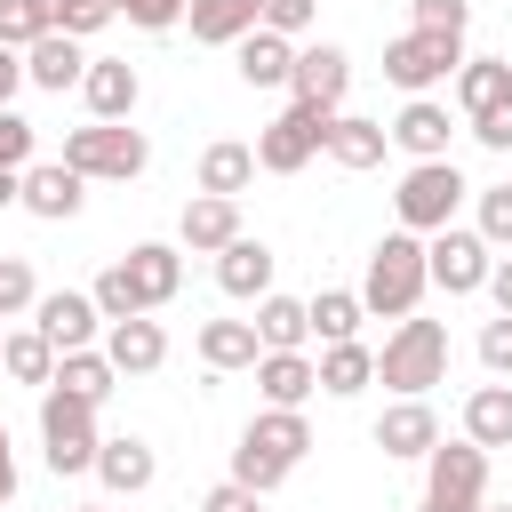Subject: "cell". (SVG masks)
Masks as SVG:
<instances>
[{"instance_id":"cell-9","label":"cell","mask_w":512,"mask_h":512,"mask_svg":"<svg viewBox=\"0 0 512 512\" xmlns=\"http://www.w3.org/2000/svg\"><path fill=\"white\" fill-rule=\"evenodd\" d=\"M424 496L432 504H456V512H480L488 504V448L480 440H440L424 456Z\"/></svg>"},{"instance_id":"cell-10","label":"cell","mask_w":512,"mask_h":512,"mask_svg":"<svg viewBox=\"0 0 512 512\" xmlns=\"http://www.w3.org/2000/svg\"><path fill=\"white\" fill-rule=\"evenodd\" d=\"M344 88H352V56H344L336 40H320V48H296V72H288V96H296V104L344 112Z\"/></svg>"},{"instance_id":"cell-29","label":"cell","mask_w":512,"mask_h":512,"mask_svg":"<svg viewBox=\"0 0 512 512\" xmlns=\"http://www.w3.org/2000/svg\"><path fill=\"white\" fill-rule=\"evenodd\" d=\"M0 376L48 392V384H56V344H48L40 328H8V344H0Z\"/></svg>"},{"instance_id":"cell-6","label":"cell","mask_w":512,"mask_h":512,"mask_svg":"<svg viewBox=\"0 0 512 512\" xmlns=\"http://www.w3.org/2000/svg\"><path fill=\"white\" fill-rule=\"evenodd\" d=\"M464 176H456V160H408V176H400V192H392V208H400V224L408 232H440V224H456V208H464Z\"/></svg>"},{"instance_id":"cell-4","label":"cell","mask_w":512,"mask_h":512,"mask_svg":"<svg viewBox=\"0 0 512 512\" xmlns=\"http://www.w3.org/2000/svg\"><path fill=\"white\" fill-rule=\"evenodd\" d=\"M40 448H48V472H96V448H104L96 400L48 384V392H40Z\"/></svg>"},{"instance_id":"cell-8","label":"cell","mask_w":512,"mask_h":512,"mask_svg":"<svg viewBox=\"0 0 512 512\" xmlns=\"http://www.w3.org/2000/svg\"><path fill=\"white\" fill-rule=\"evenodd\" d=\"M424 264H432V288H448V296H480L488 272H496V248L480 240V224H472V232H464V224H440V232L424 240Z\"/></svg>"},{"instance_id":"cell-38","label":"cell","mask_w":512,"mask_h":512,"mask_svg":"<svg viewBox=\"0 0 512 512\" xmlns=\"http://www.w3.org/2000/svg\"><path fill=\"white\" fill-rule=\"evenodd\" d=\"M32 304H40L32 264H24V256H0V320H16V312H32Z\"/></svg>"},{"instance_id":"cell-53","label":"cell","mask_w":512,"mask_h":512,"mask_svg":"<svg viewBox=\"0 0 512 512\" xmlns=\"http://www.w3.org/2000/svg\"><path fill=\"white\" fill-rule=\"evenodd\" d=\"M480 512H512V504H480Z\"/></svg>"},{"instance_id":"cell-5","label":"cell","mask_w":512,"mask_h":512,"mask_svg":"<svg viewBox=\"0 0 512 512\" xmlns=\"http://www.w3.org/2000/svg\"><path fill=\"white\" fill-rule=\"evenodd\" d=\"M456 64H464V32H424V24H408L400 40H384V80L408 88V96H432L440 80H456Z\"/></svg>"},{"instance_id":"cell-40","label":"cell","mask_w":512,"mask_h":512,"mask_svg":"<svg viewBox=\"0 0 512 512\" xmlns=\"http://www.w3.org/2000/svg\"><path fill=\"white\" fill-rule=\"evenodd\" d=\"M480 240L488 248H512V184H488L480 192Z\"/></svg>"},{"instance_id":"cell-37","label":"cell","mask_w":512,"mask_h":512,"mask_svg":"<svg viewBox=\"0 0 512 512\" xmlns=\"http://www.w3.org/2000/svg\"><path fill=\"white\" fill-rule=\"evenodd\" d=\"M40 32H56V0H0V48H32Z\"/></svg>"},{"instance_id":"cell-27","label":"cell","mask_w":512,"mask_h":512,"mask_svg":"<svg viewBox=\"0 0 512 512\" xmlns=\"http://www.w3.org/2000/svg\"><path fill=\"white\" fill-rule=\"evenodd\" d=\"M504 96H512V64H504V56H464V64H456V112H464V120L496 112Z\"/></svg>"},{"instance_id":"cell-28","label":"cell","mask_w":512,"mask_h":512,"mask_svg":"<svg viewBox=\"0 0 512 512\" xmlns=\"http://www.w3.org/2000/svg\"><path fill=\"white\" fill-rule=\"evenodd\" d=\"M128 272H136V288H144V304L160 312L176 288H184V248H168V240H136L128 248Z\"/></svg>"},{"instance_id":"cell-3","label":"cell","mask_w":512,"mask_h":512,"mask_svg":"<svg viewBox=\"0 0 512 512\" xmlns=\"http://www.w3.org/2000/svg\"><path fill=\"white\" fill-rule=\"evenodd\" d=\"M64 168H80L88 184H128V176L152 168V144H144V128H128V120H88V128L64 136Z\"/></svg>"},{"instance_id":"cell-43","label":"cell","mask_w":512,"mask_h":512,"mask_svg":"<svg viewBox=\"0 0 512 512\" xmlns=\"http://www.w3.org/2000/svg\"><path fill=\"white\" fill-rule=\"evenodd\" d=\"M480 368H488V376H512V312H496V320L480 328Z\"/></svg>"},{"instance_id":"cell-33","label":"cell","mask_w":512,"mask_h":512,"mask_svg":"<svg viewBox=\"0 0 512 512\" xmlns=\"http://www.w3.org/2000/svg\"><path fill=\"white\" fill-rule=\"evenodd\" d=\"M464 440H480V448H512V384H504V376L480 384V392L464 400Z\"/></svg>"},{"instance_id":"cell-31","label":"cell","mask_w":512,"mask_h":512,"mask_svg":"<svg viewBox=\"0 0 512 512\" xmlns=\"http://www.w3.org/2000/svg\"><path fill=\"white\" fill-rule=\"evenodd\" d=\"M256 336H264V352H304V344H312V304H296V296H256Z\"/></svg>"},{"instance_id":"cell-19","label":"cell","mask_w":512,"mask_h":512,"mask_svg":"<svg viewBox=\"0 0 512 512\" xmlns=\"http://www.w3.org/2000/svg\"><path fill=\"white\" fill-rule=\"evenodd\" d=\"M80 96H88V120H128L136 96H144V80H136V64H120V56H88Z\"/></svg>"},{"instance_id":"cell-51","label":"cell","mask_w":512,"mask_h":512,"mask_svg":"<svg viewBox=\"0 0 512 512\" xmlns=\"http://www.w3.org/2000/svg\"><path fill=\"white\" fill-rule=\"evenodd\" d=\"M416 512H456V504H432V496H424V504H416Z\"/></svg>"},{"instance_id":"cell-41","label":"cell","mask_w":512,"mask_h":512,"mask_svg":"<svg viewBox=\"0 0 512 512\" xmlns=\"http://www.w3.org/2000/svg\"><path fill=\"white\" fill-rule=\"evenodd\" d=\"M32 144H40V128L8 104V112H0V168H32Z\"/></svg>"},{"instance_id":"cell-34","label":"cell","mask_w":512,"mask_h":512,"mask_svg":"<svg viewBox=\"0 0 512 512\" xmlns=\"http://www.w3.org/2000/svg\"><path fill=\"white\" fill-rule=\"evenodd\" d=\"M248 184H256V144H232V136H224V144H208V152H200V192L240 200Z\"/></svg>"},{"instance_id":"cell-50","label":"cell","mask_w":512,"mask_h":512,"mask_svg":"<svg viewBox=\"0 0 512 512\" xmlns=\"http://www.w3.org/2000/svg\"><path fill=\"white\" fill-rule=\"evenodd\" d=\"M16 496V456H8V440H0V504Z\"/></svg>"},{"instance_id":"cell-2","label":"cell","mask_w":512,"mask_h":512,"mask_svg":"<svg viewBox=\"0 0 512 512\" xmlns=\"http://www.w3.org/2000/svg\"><path fill=\"white\" fill-rule=\"evenodd\" d=\"M440 376H448V328L408 312V320L384 336V352H376V384H392L400 400H416V392H432Z\"/></svg>"},{"instance_id":"cell-12","label":"cell","mask_w":512,"mask_h":512,"mask_svg":"<svg viewBox=\"0 0 512 512\" xmlns=\"http://www.w3.org/2000/svg\"><path fill=\"white\" fill-rule=\"evenodd\" d=\"M80 200H88V176H80V168H64V160H32V168H24V208H32L40 224H72Z\"/></svg>"},{"instance_id":"cell-55","label":"cell","mask_w":512,"mask_h":512,"mask_svg":"<svg viewBox=\"0 0 512 512\" xmlns=\"http://www.w3.org/2000/svg\"><path fill=\"white\" fill-rule=\"evenodd\" d=\"M0 344H8V328H0Z\"/></svg>"},{"instance_id":"cell-39","label":"cell","mask_w":512,"mask_h":512,"mask_svg":"<svg viewBox=\"0 0 512 512\" xmlns=\"http://www.w3.org/2000/svg\"><path fill=\"white\" fill-rule=\"evenodd\" d=\"M120 8L112 0H56V32H72V40H88V32H104Z\"/></svg>"},{"instance_id":"cell-26","label":"cell","mask_w":512,"mask_h":512,"mask_svg":"<svg viewBox=\"0 0 512 512\" xmlns=\"http://www.w3.org/2000/svg\"><path fill=\"white\" fill-rule=\"evenodd\" d=\"M200 360H208L216 376H232V368H256V360H264V336H256V320H200Z\"/></svg>"},{"instance_id":"cell-13","label":"cell","mask_w":512,"mask_h":512,"mask_svg":"<svg viewBox=\"0 0 512 512\" xmlns=\"http://www.w3.org/2000/svg\"><path fill=\"white\" fill-rule=\"evenodd\" d=\"M176 240H184L192 256H224V248L240 240V200H224V192H200V200H184V216H176Z\"/></svg>"},{"instance_id":"cell-15","label":"cell","mask_w":512,"mask_h":512,"mask_svg":"<svg viewBox=\"0 0 512 512\" xmlns=\"http://www.w3.org/2000/svg\"><path fill=\"white\" fill-rule=\"evenodd\" d=\"M24 80H32V88H48V96H64V88H80V80H88V48H80L72 32H40V40L24 48Z\"/></svg>"},{"instance_id":"cell-17","label":"cell","mask_w":512,"mask_h":512,"mask_svg":"<svg viewBox=\"0 0 512 512\" xmlns=\"http://www.w3.org/2000/svg\"><path fill=\"white\" fill-rule=\"evenodd\" d=\"M104 352H112L120 376H152V368L168 360V328H160L152 312H136V320H104Z\"/></svg>"},{"instance_id":"cell-21","label":"cell","mask_w":512,"mask_h":512,"mask_svg":"<svg viewBox=\"0 0 512 512\" xmlns=\"http://www.w3.org/2000/svg\"><path fill=\"white\" fill-rule=\"evenodd\" d=\"M184 24H192L200 48H240V40L264 24V0H192Z\"/></svg>"},{"instance_id":"cell-14","label":"cell","mask_w":512,"mask_h":512,"mask_svg":"<svg viewBox=\"0 0 512 512\" xmlns=\"http://www.w3.org/2000/svg\"><path fill=\"white\" fill-rule=\"evenodd\" d=\"M368 440H376L384 456H432V448H440V416H432V400L416 392V400H392Z\"/></svg>"},{"instance_id":"cell-45","label":"cell","mask_w":512,"mask_h":512,"mask_svg":"<svg viewBox=\"0 0 512 512\" xmlns=\"http://www.w3.org/2000/svg\"><path fill=\"white\" fill-rule=\"evenodd\" d=\"M416 24L424 32H464L472 24V0H416Z\"/></svg>"},{"instance_id":"cell-52","label":"cell","mask_w":512,"mask_h":512,"mask_svg":"<svg viewBox=\"0 0 512 512\" xmlns=\"http://www.w3.org/2000/svg\"><path fill=\"white\" fill-rule=\"evenodd\" d=\"M72 512H112V504H72Z\"/></svg>"},{"instance_id":"cell-20","label":"cell","mask_w":512,"mask_h":512,"mask_svg":"<svg viewBox=\"0 0 512 512\" xmlns=\"http://www.w3.org/2000/svg\"><path fill=\"white\" fill-rule=\"evenodd\" d=\"M256 392H264V408H304L320 392V360L312 352H264L256 360Z\"/></svg>"},{"instance_id":"cell-11","label":"cell","mask_w":512,"mask_h":512,"mask_svg":"<svg viewBox=\"0 0 512 512\" xmlns=\"http://www.w3.org/2000/svg\"><path fill=\"white\" fill-rule=\"evenodd\" d=\"M32 328H40L56 352H80V344H96V336H104V312H96V296H88V288H56V296H40V304H32Z\"/></svg>"},{"instance_id":"cell-36","label":"cell","mask_w":512,"mask_h":512,"mask_svg":"<svg viewBox=\"0 0 512 512\" xmlns=\"http://www.w3.org/2000/svg\"><path fill=\"white\" fill-rule=\"evenodd\" d=\"M88 296H96V312H104V320H136V312H152V304H144V288H136V272H128V256H120V264H104Z\"/></svg>"},{"instance_id":"cell-46","label":"cell","mask_w":512,"mask_h":512,"mask_svg":"<svg viewBox=\"0 0 512 512\" xmlns=\"http://www.w3.org/2000/svg\"><path fill=\"white\" fill-rule=\"evenodd\" d=\"M200 512H264V496H256L248 480H216V488L200 496Z\"/></svg>"},{"instance_id":"cell-23","label":"cell","mask_w":512,"mask_h":512,"mask_svg":"<svg viewBox=\"0 0 512 512\" xmlns=\"http://www.w3.org/2000/svg\"><path fill=\"white\" fill-rule=\"evenodd\" d=\"M384 152H392V128L384 120H360V112H336L328 120V160L336 168L360 176V168H384Z\"/></svg>"},{"instance_id":"cell-54","label":"cell","mask_w":512,"mask_h":512,"mask_svg":"<svg viewBox=\"0 0 512 512\" xmlns=\"http://www.w3.org/2000/svg\"><path fill=\"white\" fill-rule=\"evenodd\" d=\"M0 440H8V416H0Z\"/></svg>"},{"instance_id":"cell-7","label":"cell","mask_w":512,"mask_h":512,"mask_svg":"<svg viewBox=\"0 0 512 512\" xmlns=\"http://www.w3.org/2000/svg\"><path fill=\"white\" fill-rule=\"evenodd\" d=\"M328 120H336V112H320V104H288L280 120H264V136H256V168H264V176H296V168H312V160L328 152Z\"/></svg>"},{"instance_id":"cell-32","label":"cell","mask_w":512,"mask_h":512,"mask_svg":"<svg viewBox=\"0 0 512 512\" xmlns=\"http://www.w3.org/2000/svg\"><path fill=\"white\" fill-rule=\"evenodd\" d=\"M56 384L104 408V400H112V384H120V368H112V352H104V344H80V352H56Z\"/></svg>"},{"instance_id":"cell-18","label":"cell","mask_w":512,"mask_h":512,"mask_svg":"<svg viewBox=\"0 0 512 512\" xmlns=\"http://www.w3.org/2000/svg\"><path fill=\"white\" fill-rule=\"evenodd\" d=\"M96 480H104L112 496H144V488L160 480V456H152V440H136V432H112V440L96 448Z\"/></svg>"},{"instance_id":"cell-24","label":"cell","mask_w":512,"mask_h":512,"mask_svg":"<svg viewBox=\"0 0 512 512\" xmlns=\"http://www.w3.org/2000/svg\"><path fill=\"white\" fill-rule=\"evenodd\" d=\"M272 264H280V256H272L264 240H248V232H240V240L216 256V288H224V296H240V304H256V296H272Z\"/></svg>"},{"instance_id":"cell-44","label":"cell","mask_w":512,"mask_h":512,"mask_svg":"<svg viewBox=\"0 0 512 512\" xmlns=\"http://www.w3.org/2000/svg\"><path fill=\"white\" fill-rule=\"evenodd\" d=\"M312 16H320V0H264V24H272V32H288V40H304V32H312Z\"/></svg>"},{"instance_id":"cell-35","label":"cell","mask_w":512,"mask_h":512,"mask_svg":"<svg viewBox=\"0 0 512 512\" xmlns=\"http://www.w3.org/2000/svg\"><path fill=\"white\" fill-rule=\"evenodd\" d=\"M360 320H368L360 288H320V296H312V336H320V344H344V336H360Z\"/></svg>"},{"instance_id":"cell-1","label":"cell","mask_w":512,"mask_h":512,"mask_svg":"<svg viewBox=\"0 0 512 512\" xmlns=\"http://www.w3.org/2000/svg\"><path fill=\"white\" fill-rule=\"evenodd\" d=\"M424 288H432V264H424V232H384L376 240V256H368V280H360V304L376 312V320H408L416 304H424Z\"/></svg>"},{"instance_id":"cell-47","label":"cell","mask_w":512,"mask_h":512,"mask_svg":"<svg viewBox=\"0 0 512 512\" xmlns=\"http://www.w3.org/2000/svg\"><path fill=\"white\" fill-rule=\"evenodd\" d=\"M472 136H480L488 152H512V96H504L496 112H480V120H472Z\"/></svg>"},{"instance_id":"cell-30","label":"cell","mask_w":512,"mask_h":512,"mask_svg":"<svg viewBox=\"0 0 512 512\" xmlns=\"http://www.w3.org/2000/svg\"><path fill=\"white\" fill-rule=\"evenodd\" d=\"M368 384H376V352H368L360 336L320 344V392H328V400H352V392H368Z\"/></svg>"},{"instance_id":"cell-25","label":"cell","mask_w":512,"mask_h":512,"mask_svg":"<svg viewBox=\"0 0 512 512\" xmlns=\"http://www.w3.org/2000/svg\"><path fill=\"white\" fill-rule=\"evenodd\" d=\"M240 440H248V448H264L272 464H288V472H296V464H304V448H312V424H304V408H256Z\"/></svg>"},{"instance_id":"cell-16","label":"cell","mask_w":512,"mask_h":512,"mask_svg":"<svg viewBox=\"0 0 512 512\" xmlns=\"http://www.w3.org/2000/svg\"><path fill=\"white\" fill-rule=\"evenodd\" d=\"M448 136H456V120L432 96H408L392 120V152H408V160H448Z\"/></svg>"},{"instance_id":"cell-42","label":"cell","mask_w":512,"mask_h":512,"mask_svg":"<svg viewBox=\"0 0 512 512\" xmlns=\"http://www.w3.org/2000/svg\"><path fill=\"white\" fill-rule=\"evenodd\" d=\"M112 8H120L136 32H168V24H184V8H192V0H112Z\"/></svg>"},{"instance_id":"cell-48","label":"cell","mask_w":512,"mask_h":512,"mask_svg":"<svg viewBox=\"0 0 512 512\" xmlns=\"http://www.w3.org/2000/svg\"><path fill=\"white\" fill-rule=\"evenodd\" d=\"M16 88H24V48H0V112L16 104Z\"/></svg>"},{"instance_id":"cell-22","label":"cell","mask_w":512,"mask_h":512,"mask_svg":"<svg viewBox=\"0 0 512 512\" xmlns=\"http://www.w3.org/2000/svg\"><path fill=\"white\" fill-rule=\"evenodd\" d=\"M232 56H240L232 72H240L248 88H288V72H296V40H288V32H272V24H256Z\"/></svg>"},{"instance_id":"cell-49","label":"cell","mask_w":512,"mask_h":512,"mask_svg":"<svg viewBox=\"0 0 512 512\" xmlns=\"http://www.w3.org/2000/svg\"><path fill=\"white\" fill-rule=\"evenodd\" d=\"M488 296H496V312H512V256H496V272H488Z\"/></svg>"}]
</instances>
